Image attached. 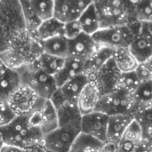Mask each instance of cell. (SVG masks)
<instances>
[{"label":"cell","mask_w":152,"mask_h":152,"mask_svg":"<svg viewBox=\"0 0 152 152\" xmlns=\"http://www.w3.org/2000/svg\"><path fill=\"white\" fill-rule=\"evenodd\" d=\"M142 140V129L134 119L118 145V152H137L141 147Z\"/></svg>","instance_id":"ac0fdd59"},{"label":"cell","mask_w":152,"mask_h":152,"mask_svg":"<svg viewBox=\"0 0 152 152\" xmlns=\"http://www.w3.org/2000/svg\"><path fill=\"white\" fill-rule=\"evenodd\" d=\"M4 143L24 151L44 143V135L37 128L29 126L27 117H15L7 126L0 129Z\"/></svg>","instance_id":"7a4b0ae2"},{"label":"cell","mask_w":152,"mask_h":152,"mask_svg":"<svg viewBox=\"0 0 152 152\" xmlns=\"http://www.w3.org/2000/svg\"><path fill=\"white\" fill-rule=\"evenodd\" d=\"M145 27H146V28L150 31V33L152 35V22H149V23H142Z\"/></svg>","instance_id":"b9f144b4"},{"label":"cell","mask_w":152,"mask_h":152,"mask_svg":"<svg viewBox=\"0 0 152 152\" xmlns=\"http://www.w3.org/2000/svg\"><path fill=\"white\" fill-rule=\"evenodd\" d=\"M33 11L41 22L53 17L54 13V1H39L29 0Z\"/></svg>","instance_id":"d6a6232c"},{"label":"cell","mask_w":152,"mask_h":152,"mask_svg":"<svg viewBox=\"0 0 152 152\" xmlns=\"http://www.w3.org/2000/svg\"><path fill=\"white\" fill-rule=\"evenodd\" d=\"M65 60L66 58H60L43 53L34 63L42 71L50 76L55 77L63 68Z\"/></svg>","instance_id":"4316f807"},{"label":"cell","mask_w":152,"mask_h":152,"mask_svg":"<svg viewBox=\"0 0 152 152\" xmlns=\"http://www.w3.org/2000/svg\"><path fill=\"white\" fill-rule=\"evenodd\" d=\"M95 111H99L108 117L115 115H134V102L131 94L121 90H114L102 95Z\"/></svg>","instance_id":"9c48e42d"},{"label":"cell","mask_w":152,"mask_h":152,"mask_svg":"<svg viewBox=\"0 0 152 152\" xmlns=\"http://www.w3.org/2000/svg\"><path fill=\"white\" fill-rule=\"evenodd\" d=\"M142 147L146 151L152 152V136L143 139L142 142Z\"/></svg>","instance_id":"f35d334b"},{"label":"cell","mask_w":152,"mask_h":152,"mask_svg":"<svg viewBox=\"0 0 152 152\" xmlns=\"http://www.w3.org/2000/svg\"><path fill=\"white\" fill-rule=\"evenodd\" d=\"M129 50L139 63L152 56V35L142 23L140 31L130 45Z\"/></svg>","instance_id":"2e32d148"},{"label":"cell","mask_w":152,"mask_h":152,"mask_svg":"<svg viewBox=\"0 0 152 152\" xmlns=\"http://www.w3.org/2000/svg\"><path fill=\"white\" fill-rule=\"evenodd\" d=\"M143 62H144V63H145V64H146V65H147V66L152 70V56L151 57H150L148 60H146L145 61H143Z\"/></svg>","instance_id":"60d3db41"},{"label":"cell","mask_w":152,"mask_h":152,"mask_svg":"<svg viewBox=\"0 0 152 152\" xmlns=\"http://www.w3.org/2000/svg\"><path fill=\"white\" fill-rule=\"evenodd\" d=\"M109 117L99 111L82 116L81 118V134L102 143L107 141Z\"/></svg>","instance_id":"8fae6325"},{"label":"cell","mask_w":152,"mask_h":152,"mask_svg":"<svg viewBox=\"0 0 152 152\" xmlns=\"http://www.w3.org/2000/svg\"><path fill=\"white\" fill-rule=\"evenodd\" d=\"M140 83L141 82L134 71L129 73H124L120 75L116 89L121 90L132 95L138 88Z\"/></svg>","instance_id":"836d02e7"},{"label":"cell","mask_w":152,"mask_h":152,"mask_svg":"<svg viewBox=\"0 0 152 152\" xmlns=\"http://www.w3.org/2000/svg\"><path fill=\"white\" fill-rule=\"evenodd\" d=\"M21 85L20 77L17 70L7 69L0 76V99L6 101L12 94Z\"/></svg>","instance_id":"603a6c76"},{"label":"cell","mask_w":152,"mask_h":152,"mask_svg":"<svg viewBox=\"0 0 152 152\" xmlns=\"http://www.w3.org/2000/svg\"><path fill=\"white\" fill-rule=\"evenodd\" d=\"M26 29L18 0H0V54L12 39Z\"/></svg>","instance_id":"3957f363"},{"label":"cell","mask_w":152,"mask_h":152,"mask_svg":"<svg viewBox=\"0 0 152 152\" xmlns=\"http://www.w3.org/2000/svg\"><path fill=\"white\" fill-rule=\"evenodd\" d=\"M40 126L39 129L44 137L56 130L59 126V118L55 107L50 100L45 101L43 106L39 109Z\"/></svg>","instance_id":"ffe728a7"},{"label":"cell","mask_w":152,"mask_h":152,"mask_svg":"<svg viewBox=\"0 0 152 152\" xmlns=\"http://www.w3.org/2000/svg\"><path fill=\"white\" fill-rule=\"evenodd\" d=\"M0 152H27L26 151L22 150V149H20V148H17V147H14V146H12V145H7V144H4L3 146V148L1 149Z\"/></svg>","instance_id":"74e56055"},{"label":"cell","mask_w":152,"mask_h":152,"mask_svg":"<svg viewBox=\"0 0 152 152\" xmlns=\"http://www.w3.org/2000/svg\"><path fill=\"white\" fill-rule=\"evenodd\" d=\"M83 34L82 28L78 20L70 21L64 24V30H63V37L68 40H73Z\"/></svg>","instance_id":"e575fe53"},{"label":"cell","mask_w":152,"mask_h":152,"mask_svg":"<svg viewBox=\"0 0 152 152\" xmlns=\"http://www.w3.org/2000/svg\"><path fill=\"white\" fill-rule=\"evenodd\" d=\"M134 72L141 83L152 80V70L144 62L139 63Z\"/></svg>","instance_id":"8d00e7d4"},{"label":"cell","mask_w":152,"mask_h":152,"mask_svg":"<svg viewBox=\"0 0 152 152\" xmlns=\"http://www.w3.org/2000/svg\"><path fill=\"white\" fill-rule=\"evenodd\" d=\"M141 27L142 23L134 21L123 26L100 29L92 37L99 46L109 47L112 50L129 48Z\"/></svg>","instance_id":"8992f818"},{"label":"cell","mask_w":152,"mask_h":152,"mask_svg":"<svg viewBox=\"0 0 152 152\" xmlns=\"http://www.w3.org/2000/svg\"><path fill=\"white\" fill-rule=\"evenodd\" d=\"M82 116L59 123L56 130L44 137L45 148L52 152H69L81 134Z\"/></svg>","instance_id":"5b68a950"},{"label":"cell","mask_w":152,"mask_h":152,"mask_svg":"<svg viewBox=\"0 0 152 152\" xmlns=\"http://www.w3.org/2000/svg\"><path fill=\"white\" fill-rule=\"evenodd\" d=\"M134 102V112L152 102V80L140 83L136 91L132 94Z\"/></svg>","instance_id":"4dcf8cb0"},{"label":"cell","mask_w":152,"mask_h":152,"mask_svg":"<svg viewBox=\"0 0 152 152\" xmlns=\"http://www.w3.org/2000/svg\"><path fill=\"white\" fill-rule=\"evenodd\" d=\"M64 30V24L61 23L60 20L55 19L54 17L46 20L39 25L37 32H36V38L41 43L43 41L63 36Z\"/></svg>","instance_id":"d4e9b609"},{"label":"cell","mask_w":152,"mask_h":152,"mask_svg":"<svg viewBox=\"0 0 152 152\" xmlns=\"http://www.w3.org/2000/svg\"><path fill=\"white\" fill-rule=\"evenodd\" d=\"M69 152H105L103 143L88 137L85 134H80L74 142Z\"/></svg>","instance_id":"f1b7e54d"},{"label":"cell","mask_w":152,"mask_h":152,"mask_svg":"<svg viewBox=\"0 0 152 152\" xmlns=\"http://www.w3.org/2000/svg\"><path fill=\"white\" fill-rule=\"evenodd\" d=\"M88 81V77L82 74L79 75L58 87L57 91L50 99L54 107L62 103L77 106V98Z\"/></svg>","instance_id":"30bf717a"},{"label":"cell","mask_w":152,"mask_h":152,"mask_svg":"<svg viewBox=\"0 0 152 152\" xmlns=\"http://www.w3.org/2000/svg\"><path fill=\"white\" fill-rule=\"evenodd\" d=\"M15 117L7 102L0 99V129L7 126Z\"/></svg>","instance_id":"d590c367"},{"label":"cell","mask_w":152,"mask_h":152,"mask_svg":"<svg viewBox=\"0 0 152 152\" xmlns=\"http://www.w3.org/2000/svg\"><path fill=\"white\" fill-rule=\"evenodd\" d=\"M112 60L121 74L135 71L139 62L130 52L129 48H118L113 50Z\"/></svg>","instance_id":"7402d4cb"},{"label":"cell","mask_w":152,"mask_h":152,"mask_svg":"<svg viewBox=\"0 0 152 152\" xmlns=\"http://www.w3.org/2000/svg\"><path fill=\"white\" fill-rule=\"evenodd\" d=\"M101 97L102 94L96 83L93 79H88L77 101V108L80 114L84 116L95 111Z\"/></svg>","instance_id":"5bb4252c"},{"label":"cell","mask_w":152,"mask_h":152,"mask_svg":"<svg viewBox=\"0 0 152 152\" xmlns=\"http://www.w3.org/2000/svg\"><path fill=\"white\" fill-rule=\"evenodd\" d=\"M27 86L20 85L8 98L7 103L16 117H26L39 110L45 102Z\"/></svg>","instance_id":"ba28073f"},{"label":"cell","mask_w":152,"mask_h":152,"mask_svg":"<svg viewBox=\"0 0 152 152\" xmlns=\"http://www.w3.org/2000/svg\"><path fill=\"white\" fill-rule=\"evenodd\" d=\"M120 75V71L111 58L94 77L88 79H93L96 83L102 96L116 90Z\"/></svg>","instance_id":"4fadbf2b"},{"label":"cell","mask_w":152,"mask_h":152,"mask_svg":"<svg viewBox=\"0 0 152 152\" xmlns=\"http://www.w3.org/2000/svg\"><path fill=\"white\" fill-rule=\"evenodd\" d=\"M77 20L80 24L83 33L88 36L92 37L101 29L100 20L94 1H92V3L86 7Z\"/></svg>","instance_id":"cb8c5ba5"},{"label":"cell","mask_w":152,"mask_h":152,"mask_svg":"<svg viewBox=\"0 0 152 152\" xmlns=\"http://www.w3.org/2000/svg\"><path fill=\"white\" fill-rule=\"evenodd\" d=\"M43 53L41 43L27 29L20 32L0 54V60L9 69L19 70L28 67Z\"/></svg>","instance_id":"6da1fadb"},{"label":"cell","mask_w":152,"mask_h":152,"mask_svg":"<svg viewBox=\"0 0 152 152\" xmlns=\"http://www.w3.org/2000/svg\"><path fill=\"white\" fill-rule=\"evenodd\" d=\"M99 47L93 37L83 33L77 38L69 41L68 57L85 62Z\"/></svg>","instance_id":"9a60e30c"},{"label":"cell","mask_w":152,"mask_h":152,"mask_svg":"<svg viewBox=\"0 0 152 152\" xmlns=\"http://www.w3.org/2000/svg\"><path fill=\"white\" fill-rule=\"evenodd\" d=\"M133 120L134 117L132 115H115L109 117L106 142L118 145Z\"/></svg>","instance_id":"e0dca14e"},{"label":"cell","mask_w":152,"mask_h":152,"mask_svg":"<svg viewBox=\"0 0 152 152\" xmlns=\"http://www.w3.org/2000/svg\"><path fill=\"white\" fill-rule=\"evenodd\" d=\"M6 69H7V67H6V66L4 65V63L0 60V76L4 72V70H5Z\"/></svg>","instance_id":"ab89813d"},{"label":"cell","mask_w":152,"mask_h":152,"mask_svg":"<svg viewBox=\"0 0 152 152\" xmlns=\"http://www.w3.org/2000/svg\"><path fill=\"white\" fill-rule=\"evenodd\" d=\"M20 7H21V12H22V16H23L26 29L31 35H33L35 37L39 25L41 24V21L37 17L35 12L33 11L29 0L20 1Z\"/></svg>","instance_id":"f546056e"},{"label":"cell","mask_w":152,"mask_h":152,"mask_svg":"<svg viewBox=\"0 0 152 152\" xmlns=\"http://www.w3.org/2000/svg\"><path fill=\"white\" fill-rule=\"evenodd\" d=\"M45 152H52V151H47V150L45 149Z\"/></svg>","instance_id":"ee69618b"},{"label":"cell","mask_w":152,"mask_h":152,"mask_svg":"<svg viewBox=\"0 0 152 152\" xmlns=\"http://www.w3.org/2000/svg\"><path fill=\"white\" fill-rule=\"evenodd\" d=\"M142 129L143 139L152 136V102L138 109L133 115Z\"/></svg>","instance_id":"83f0119b"},{"label":"cell","mask_w":152,"mask_h":152,"mask_svg":"<svg viewBox=\"0 0 152 152\" xmlns=\"http://www.w3.org/2000/svg\"><path fill=\"white\" fill-rule=\"evenodd\" d=\"M84 66L85 62L67 57L65 60V63L61 70L54 77L57 86L60 87L67 81L84 74Z\"/></svg>","instance_id":"44dd1931"},{"label":"cell","mask_w":152,"mask_h":152,"mask_svg":"<svg viewBox=\"0 0 152 152\" xmlns=\"http://www.w3.org/2000/svg\"><path fill=\"white\" fill-rule=\"evenodd\" d=\"M91 3L86 0H56L53 17L63 24L77 20Z\"/></svg>","instance_id":"7c38bea8"},{"label":"cell","mask_w":152,"mask_h":152,"mask_svg":"<svg viewBox=\"0 0 152 152\" xmlns=\"http://www.w3.org/2000/svg\"><path fill=\"white\" fill-rule=\"evenodd\" d=\"M41 46L43 49V53L46 54L60 58L68 57L69 41L63 36L43 41L41 42Z\"/></svg>","instance_id":"484cf974"},{"label":"cell","mask_w":152,"mask_h":152,"mask_svg":"<svg viewBox=\"0 0 152 152\" xmlns=\"http://www.w3.org/2000/svg\"><path fill=\"white\" fill-rule=\"evenodd\" d=\"M17 71L21 84L32 89L45 100H50L58 89L54 77L42 71L35 63Z\"/></svg>","instance_id":"52a82bcc"},{"label":"cell","mask_w":152,"mask_h":152,"mask_svg":"<svg viewBox=\"0 0 152 152\" xmlns=\"http://www.w3.org/2000/svg\"><path fill=\"white\" fill-rule=\"evenodd\" d=\"M4 145V143L3 138H2V136H1V134H0V151H1V149L3 148Z\"/></svg>","instance_id":"7bdbcfd3"},{"label":"cell","mask_w":152,"mask_h":152,"mask_svg":"<svg viewBox=\"0 0 152 152\" xmlns=\"http://www.w3.org/2000/svg\"><path fill=\"white\" fill-rule=\"evenodd\" d=\"M113 50L109 47L100 46L86 61L84 66V75L88 78L94 77L111 58Z\"/></svg>","instance_id":"d6986e66"},{"label":"cell","mask_w":152,"mask_h":152,"mask_svg":"<svg viewBox=\"0 0 152 152\" xmlns=\"http://www.w3.org/2000/svg\"><path fill=\"white\" fill-rule=\"evenodd\" d=\"M134 20L140 23L152 22V0L134 1Z\"/></svg>","instance_id":"1f68e13d"},{"label":"cell","mask_w":152,"mask_h":152,"mask_svg":"<svg viewBox=\"0 0 152 152\" xmlns=\"http://www.w3.org/2000/svg\"><path fill=\"white\" fill-rule=\"evenodd\" d=\"M101 29L123 26L135 21L134 20V1L101 0L94 1Z\"/></svg>","instance_id":"277c9868"}]
</instances>
